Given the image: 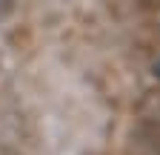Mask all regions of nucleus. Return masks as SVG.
I'll use <instances>...</instances> for the list:
<instances>
[{
    "mask_svg": "<svg viewBox=\"0 0 160 155\" xmlns=\"http://www.w3.org/2000/svg\"><path fill=\"white\" fill-rule=\"evenodd\" d=\"M157 75H160V63H157Z\"/></svg>",
    "mask_w": 160,
    "mask_h": 155,
    "instance_id": "obj_1",
    "label": "nucleus"
}]
</instances>
